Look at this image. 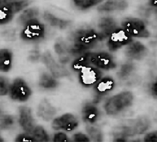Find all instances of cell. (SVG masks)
<instances>
[{
	"mask_svg": "<svg viewBox=\"0 0 157 142\" xmlns=\"http://www.w3.org/2000/svg\"><path fill=\"white\" fill-rule=\"evenodd\" d=\"M73 46L89 50L94 48L100 40L98 32L92 28H82L76 30L72 36Z\"/></svg>",
	"mask_w": 157,
	"mask_h": 142,
	"instance_id": "1",
	"label": "cell"
},
{
	"mask_svg": "<svg viewBox=\"0 0 157 142\" xmlns=\"http://www.w3.org/2000/svg\"><path fill=\"white\" fill-rule=\"evenodd\" d=\"M134 96L131 92H121L107 100L104 110L107 114L116 115L129 107L133 102Z\"/></svg>",
	"mask_w": 157,
	"mask_h": 142,
	"instance_id": "2",
	"label": "cell"
},
{
	"mask_svg": "<svg viewBox=\"0 0 157 142\" xmlns=\"http://www.w3.org/2000/svg\"><path fill=\"white\" fill-rule=\"evenodd\" d=\"M45 34V25L37 18H35L23 25L20 37L28 43H37L44 39Z\"/></svg>",
	"mask_w": 157,
	"mask_h": 142,
	"instance_id": "3",
	"label": "cell"
},
{
	"mask_svg": "<svg viewBox=\"0 0 157 142\" xmlns=\"http://www.w3.org/2000/svg\"><path fill=\"white\" fill-rule=\"evenodd\" d=\"M121 28L132 37L147 38L150 36L145 22L137 18L124 19L121 22Z\"/></svg>",
	"mask_w": 157,
	"mask_h": 142,
	"instance_id": "4",
	"label": "cell"
},
{
	"mask_svg": "<svg viewBox=\"0 0 157 142\" xmlns=\"http://www.w3.org/2000/svg\"><path fill=\"white\" fill-rule=\"evenodd\" d=\"M9 95L12 99L19 101H26L31 95V90L26 82L20 78L13 80L10 85Z\"/></svg>",
	"mask_w": 157,
	"mask_h": 142,
	"instance_id": "5",
	"label": "cell"
},
{
	"mask_svg": "<svg viewBox=\"0 0 157 142\" xmlns=\"http://www.w3.org/2000/svg\"><path fill=\"white\" fill-rule=\"evenodd\" d=\"M132 38L121 27H119L109 37L107 47L110 51H115L128 45L132 41Z\"/></svg>",
	"mask_w": 157,
	"mask_h": 142,
	"instance_id": "6",
	"label": "cell"
},
{
	"mask_svg": "<svg viewBox=\"0 0 157 142\" xmlns=\"http://www.w3.org/2000/svg\"><path fill=\"white\" fill-rule=\"evenodd\" d=\"M79 81L85 87L94 86L101 78V72L98 68L88 65L79 71Z\"/></svg>",
	"mask_w": 157,
	"mask_h": 142,
	"instance_id": "7",
	"label": "cell"
},
{
	"mask_svg": "<svg viewBox=\"0 0 157 142\" xmlns=\"http://www.w3.org/2000/svg\"><path fill=\"white\" fill-rule=\"evenodd\" d=\"M91 64L103 70H110L116 66L113 57L108 53L101 51L91 53Z\"/></svg>",
	"mask_w": 157,
	"mask_h": 142,
	"instance_id": "8",
	"label": "cell"
},
{
	"mask_svg": "<svg viewBox=\"0 0 157 142\" xmlns=\"http://www.w3.org/2000/svg\"><path fill=\"white\" fill-rule=\"evenodd\" d=\"M78 120L76 117L70 113L63 114L55 118L52 122V128L55 130L71 131L78 126Z\"/></svg>",
	"mask_w": 157,
	"mask_h": 142,
	"instance_id": "9",
	"label": "cell"
},
{
	"mask_svg": "<svg viewBox=\"0 0 157 142\" xmlns=\"http://www.w3.org/2000/svg\"><path fill=\"white\" fill-rule=\"evenodd\" d=\"M42 60L54 77L61 78L69 75L68 70L64 67L56 62L50 52L47 51L43 54Z\"/></svg>",
	"mask_w": 157,
	"mask_h": 142,
	"instance_id": "10",
	"label": "cell"
},
{
	"mask_svg": "<svg viewBox=\"0 0 157 142\" xmlns=\"http://www.w3.org/2000/svg\"><path fill=\"white\" fill-rule=\"evenodd\" d=\"M98 34L101 40L109 38V37L117 29L119 26L116 20L109 17H102L98 21Z\"/></svg>",
	"mask_w": 157,
	"mask_h": 142,
	"instance_id": "11",
	"label": "cell"
},
{
	"mask_svg": "<svg viewBox=\"0 0 157 142\" xmlns=\"http://www.w3.org/2000/svg\"><path fill=\"white\" fill-rule=\"evenodd\" d=\"M19 124L27 133H31L35 127V122L33 117L31 110L28 106H20L19 108Z\"/></svg>",
	"mask_w": 157,
	"mask_h": 142,
	"instance_id": "12",
	"label": "cell"
},
{
	"mask_svg": "<svg viewBox=\"0 0 157 142\" xmlns=\"http://www.w3.org/2000/svg\"><path fill=\"white\" fill-rule=\"evenodd\" d=\"M147 53V48L139 41L132 40L125 48L126 56L131 59L140 60L145 56Z\"/></svg>",
	"mask_w": 157,
	"mask_h": 142,
	"instance_id": "13",
	"label": "cell"
},
{
	"mask_svg": "<svg viewBox=\"0 0 157 142\" xmlns=\"http://www.w3.org/2000/svg\"><path fill=\"white\" fill-rule=\"evenodd\" d=\"M128 6V3L126 0H107L98 6V10L105 13L123 11L126 9Z\"/></svg>",
	"mask_w": 157,
	"mask_h": 142,
	"instance_id": "14",
	"label": "cell"
},
{
	"mask_svg": "<svg viewBox=\"0 0 157 142\" xmlns=\"http://www.w3.org/2000/svg\"><path fill=\"white\" fill-rule=\"evenodd\" d=\"M56 113V108L47 100L43 99L39 104L37 114L44 121H50Z\"/></svg>",
	"mask_w": 157,
	"mask_h": 142,
	"instance_id": "15",
	"label": "cell"
},
{
	"mask_svg": "<svg viewBox=\"0 0 157 142\" xmlns=\"http://www.w3.org/2000/svg\"><path fill=\"white\" fill-rule=\"evenodd\" d=\"M82 115L85 122L91 124L97 121L99 117V110L94 104L87 103L82 108Z\"/></svg>",
	"mask_w": 157,
	"mask_h": 142,
	"instance_id": "16",
	"label": "cell"
},
{
	"mask_svg": "<svg viewBox=\"0 0 157 142\" xmlns=\"http://www.w3.org/2000/svg\"><path fill=\"white\" fill-rule=\"evenodd\" d=\"M12 53L7 48L0 50V72H7L12 67Z\"/></svg>",
	"mask_w": 157,
	"mask_h": 142,
	"instance_id": "17",
	"label": "cell"
},
{
	"mask_svg": "<svg viewBox=\"0 0 157 142\" xmlns=\"http://www.w3.org/2000/svg\"><path fill=\"white\" fill-rule=\"evenodd\" d=\"M44 18L52 26L57 27L59 29L66 28L71 23V21L69 20L58 18L48 12H44Z\"/></svg>",
	"mask_w": 157,
	"mask_h": 142,
	"instance_id": "18",
	"label": "cell"
},
{
	"mask_svg": "<svg viewBox=\"0 0 157 142\" xmlns=\"http://www.w3.org/2000/svg\"><path fill=\"white\" fill-rule=\"evenodd\" d=\"M114 86V82L109 77H105L100 79L94 85V91L98 95H102L109 91H110Z\"/></svg>",
	"mask_w": 157,
	"mask_h": 142,
	"instance_id": "19",
	"label": "cell"
},
{
	"mask_svg": "<svg viewBox=\"0 0 157 142\" xmlns=\"http://www.w3.org/2000/svg\"><path fill=\"white\" fill-rule=\"evenodd\" d=\"M55 50L59 56V61L61 63L65 64L68 62L71 58L70 47L63 42H56L55 45Z\"/></svg>",
	"mask_w": 157,
	"mask_h": 142,
	"instance_id": "20",
	"label": "cell"
},
{
	"mask_svg": "<svg viewBox=\"0 0 157 142\" xmlns=\"http://www.w3.org/2000/svg\"><path fill=\"white\" fill-rule=\"evenodd\" d=\"M90 56L91 53L88 51L83 54L76 57L72 63V70L79 72L83 67L90 65L91 64Z\"/></svg>",
	"mask_w": 157,
	"mask_h": 142,
	"instance_id": "21",
	"label": "cell"
},
{
	"mask_svg": "<svg viewBox=\"0 0 157 142\" xmlns=\"http://www.w3.org/2000/svg\"><path fill=\"white\" fill-rule=\"evenodd\" d=\"M39 15V10L37 8L32 7L25 10L19 16L17 21L21 24L23 25L28 21L37 18V17Z\"/></svg>",
	"mask_w": 157,
	"mask_h": 142,
	"instance_id": "22",
	"label": "cell"
},
{
	"mask_svg": "<svg viewBox=\"0 0 157 142\" xmlns=\"http://www.w3.org/2000/svg\"><path fill=\"white\" fill-rule=\"evenodd\" d=\"M2 3L7 5L13 13H15L27 7L29 1V0H2Z\"/></svg>",
	"mask_w": 157,
	"mask_h": 142,
	"instance_id": "23",
	"label": "cell"
},
{
	"mask_svg": "<svg viewBox=\"0 0 157 142\" xmlns=\"http://www.w3.org/2000/svg\"><path fill=\"white\" fill-rule=\"evenodd\" d=\"M39 85L45 89H53L56 87L57 81L50 74L43 72L39 78Z\"/></svg>",
	"mask_w": 157,
	"mask_h": 142,
	"instance_id": "24",
	"label": "cell"
},
{
	"mask_svg": "<svg viewBox=\"0 0 157 142\" xmlns=\"http://www.w3.org/2000/svg\"><path fill=\"white\" fill-rule=\"evenodd\" d=\"M13 14L11 9L2 3L0 6V25L9 23L12 20Z\"/></svg>",
	"mask_w": 157,
	"mask_h": 142,
	"instance_id": "25",
	"label": "cell"
},
{
	"mask_svg": "<svg viewBox=\"0 0 157 142\" xmlns=\"http://www.w3.org/2000/svg\"><path fill=\"white\" fill-rule=\"evenodd\" d=\"M74 5L80 10H86L101 4L104 0H72Z\"/></svg>",
	"mask_w": 157,
	"mask_h": 142,
	"instance_id": "26",
	"label": "cell"
},
{
	"mask_svg": "<svg viewBox=\"0 0 157 142\" xmlns=\"http://www.w3.org/2000/svg\"><path fill=\"white\" fill-rule=\"evenodd\" d=\"M31 134L35 140V141H48L50 139L48 135L41 126L35 127Z\"/></svg>",
	"mask_w": 157,
	"mask_h": 142,
	"instance_id": "27",
	"label": "cell"
},
{
	"mask_svg": "<svg viewBox=\"0 0 157 142\" xmlns=\"http://www.w3.org/2000/svg\"><path fill=\"white\" fill-rule=\"evenodd\" d=\"M15 120L13 116L5 114L0 117V128L2 129H9L14 125Z\"/></svg>",
	"mask_w": 157,
	"mask_h": 142,
	"instance_id": "28",
	"label": "cell"
},
{
	"mask_svg": "<svg viewBox=\"0 0 157 142\" xmlns=\"http://www.w3.org/2000/svg\"><path fill=\"white\" fill-rule=\"evenodd\" d=\"M86 131L88 135L90 136L91 138L95 141H102V136L101 130L93 125H88L86 127Z\"/></svg>",
	"mask_w": 157,
	"mask_h": 142,
	"instance_id": "29",
	"label": "cell"
},
{
	"mask_svg": "<svg viewBox=\"0 0 157 142\" xmlns=\"http://www.w3.org/2000/svg\"><path fill=\"white\" fill-rule=\"evenodd\" d=\"M10 86L6 78L0 77V95H4L9 91Z\"/></svg>",
	"mask_w": 157,
	"mask_h": 142,
	"instance_id": "30",
	"label": "cell"
},
{
	"mask_svg": "<svg viewBox=\"0 0 157 142\" xmlns=\"http://www.w3.org/2000/svg\"><path fill=\"white\" fill-rule=\"evenodd\" d=\"M16 141H35V140L34 139L33 136L31 133H21L19 134L15 138Z\"/></svg>",
	"mask_w": 157,
	"mask_h": 142,
	"instance_id": "31",
	"label": "cell"
},
{
	"mask_svg": "<svg viewBox=\"0 0 157 142\" xmlns=\"http://www.w3.org/2000/svg\"><path fill=\"white\" fill-rule=\"evenodd\" d=\"M144 140L145 141L148 142H157V130L151 132L145 135Z\"/></svg>",
	"mask_w": 157,
	"mask_h": 142,
	"instance_id": "32",
	"label": "cell"
},
{
	"mask_svg": "<svg viewBox=\"0 0 157 142\" xmlns=\"http://www.w3.org/2000/svg\"><path fill=\"white\" fill-rule=\"evenodd\" d=\"M15 33L12 29H7L2 32V37L7 40H13L15 38Z\"/></svg>",
	"mask_w": 157,
	"mask_h": 142,
	"instance_id": "33",
	"label": "cell"
},
{
	"mask_svg": "<svg viewBox=\"0 0 157 142\" xmlns=\"http://www.w3.org/2000/svg\"><path fill=\"white\" fill-rule=\"evenodd\" d=\"M68 138L66 136V135L62 132H59L58 133L55 134L53 136V141H57V142H61V141H68Z\"/></svg>",
	"mask_w": 157,
	"mask_h": 142,
	"instance_id": "34",
	"label": "cell"
},
{
	"mask_svg": "<svg viewBox=\"0 0 157 142\" xmlns=\"http://www.w3.org/2000/svg\"><path fill=\"white\" fill-rule=\"evenodd\" d=\"M73 139L75 141H89L90 138L85 134L78 133H75Z\"/></svg>",
	"mask_w": 157,
	"mask_h": 142,
	"instance_id": "35",
	"label": "cell"
},
{
	"mask_svg": "<svg viewBox=\"0 0 157 142\" xmlns=\"http://www.w3.org/2000/svg\"><path fill=\"white\" fill-rule=\"evenodd\" d=\"M150 91L153 97H157V77L151 83L150 86Z\"/></svg>",
	"mask_w": 157,
	"mask_h": 142,
	"instance_id": "36",
	"label": "cell"
},
{
	"mask_svg": "<svg viewBox=\"0 0 157 142\" xmlns=\"http://www.w3.org/2000/svg\"><path fill=\"white\" fill-rule=\"evenodd\" d=\"M134 69V66L131 64H125L121 66V72L123 74H128L131 72H132Z\"/></svg>",
	"mask_w": 157,
	"mask_h": 142,
	"instance_id": "37",
	"label": "cell"
},
{
	"mask_svg": "<svg viewBox=\"0 0 157 142\" xmlns=\"http://www.w3.org/2000/svg\"><path fill=\"white\" fill-rule=\"evenodd\" d=\"M39 58V53L38 52V51L37 50H34V51H33L31 53V54L29 55V58L31 61H37L38 59Z\"/></svg>",
	"mask_w": 157,
	"mask_h": 142,
	"instance_id": "38",
	"label": "cell"
},
{
	"mask_svg": "<svg viewBox=\"0 0 157 142\" xmlns=\"http://www.w3.org/2000/svg\"><path fill=\"white\" fill-rule=\"evenodd\" d=\"M148 4L153 8L157 9V0H147Z\"/></svg>",
	"mask_w": 157,
	"mask_h": 142,
	"instance_id": "39",
	"label": "cell"
},
{
	"mask_svg": "<svg viewBox=\"0 0 157 142\" xmlns=\"http://www.w3.org/2000/svg\"><path fill=\"white\" fill-rule=\"evenodd\" d=\"M2 4V0H0V6Z\"/></svg>",
	"mask_w": 157,
	"mask_h": 142,
	"instance_id": "40",
	"label": "cell"
},
{
	"mask_svg": "<svg viewBox=\"0 0 157 142\" xmlns=\"http://www.w3.org/2000/svg\"><path fill=\"white\" fill-rule=\"evenodd\" d=\"M3 141V140H2V138H1V136H0V141Z\"/></svg>",
	"mask_w": 157,
	"mask_h": 142,
	"instance_id": "41",
	"label": "cell"
},
{
	"mask_svg": "<svg viewBox=\"0 0 157 142\" xmlns=\"http://www.w3.org/2000/svg\"><path fill=\"white\" fill-rule=\"evenodd\" d=\"M0 114H1V109H0Z\"/></svg>",
	"mask_w": 157,
	"mask_h": 142,
	"instance_id": "42",
	"label": "cell"
}]
</instances>
